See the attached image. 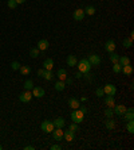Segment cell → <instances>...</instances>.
<instances>
[{"mask_svg": "<svg viewBox=\"0 0 134 150\" xmlns=\"http://www.w3.org/2000/svg\"><path fill=\"white\" fill-rule=\"evenodd\" d=\"M106 96H107V95H106ZM105 104H106L107 107H110V108H113V107L115 106L114 96H107V97H105Z\"/></svg>", "mask_w": 134, "mask_h": 150, "instance_id": "ffe728a7", "label": "cell"}, {"mask_svg": "<svg viewBox=\"0 0 134 150\" xmlns=\"http://www.w3.org/2000/svg\"><path fill=\"white\" fill-rule=\"evenodd\" d=\"M39 53H40V50H39L38 48H34V49H31L30 50V55L32 57V58H36L39 55Z\"/></svg>", "mask_w": 134, "mask_h": 150, "instance_id": "1f68e13d", "label": "cell"}, {"mask_svg": "<svg viewBox=\"0 0 134 150\" xmlns=\"http://www.w3.org/2000/svg\"><path fill=\"white\" fill-rule=\"evenodd\" d=\"M83 119H84V114L79 108L71 111V120H73L74 123H78V124H79V123L83 122Z\"/></svg>", "mask_w": 134, "mask_h": 150, "instance_id": "7a4b0ae2", "label": "cell"}, {"mask_svg": "<svg viewBox=\"0 0 134 150\" xmlns=\"http://www.w3.org/2000/svg\"><path fill=\"white\" fill-rule=\"evenodd\" d=\"M63 138H65L67 142H73V141H75V133L69 129V130L63 131Z\"/></svg>", "mask_w": 134, "mask_h": 150, "instance_id": "9c48e42d", "label": "cell"}, {"mask_svg": "<svg viewBox=\"0 0 134 150\" xmlns=\"http://www.w3.org/2000/svg\"><path fill=\"white\" fill-rule=\"evenodd\" d=\"M118 59H119V55L115 53V51H113V53H110V61L113 64H117L118 62Z\"/></svg>", "mask_w": 134, "mask_h": 150, "instance_id": "4dcf8cb0", "label": "cell"}, {"mask_svg": "<svg viewBox=\"0 0 134 150\" xmlns=\"http://www.w3.org/2000/svg\"><path fill=\"white\" fill-rule=\"evenodd\" d=\"M32 96L34 97H38V99H40V97H43L44 96V89H43L42 87H34L32 89Z\"/></svg>", "mask_w": 134, "mask_h": 150, "instance_id": "ba28073f", "label": "cell"}, {"mask_svg": "<svg viewBox=\"0 0 134 150\" xmlns=\"http://www.w3.org/2000/svg\"><path fill=\"white\" fill-rule=\"evenodd\" d=\"M113 115H114V111H113V108H110V107H109V108H106V110H105V116H106L107 119L113 118Z\"/></svg>", "mask_w": 134, "mask_h": 150, "instance_id": "d6a6232c", "label": "cell"}, {"mask_svg": "<svg viewBox=\"0 0 134 150\" xmlns=\"http://www.w3.org/2000/svg\"><path fill=\"white\" fill-rule=\"evenodd\" d=\"M113 111H114L115 115H118V116H122L125 114V111H126V107L123 106V104H117V106L113 107Z\"/></svg>", "mask_w": 134, "mask_h": 150, "instance_id": "8fae6325", "label": "cell"}, {"mask_svg": "<svg viewBox=\"0 0 134 150\" xmlns=\"http://www.w3.org/2000/svg\"><path fill=\"white\" fill-rule=\"evenodd\" d=\"M24 149H26V150H34L35 147H34V146H26Z\"/></svg>", "mask_w": 134, "mask_h": 150, "instance_id": "ee69618b", "label": "cell"}, {"mask_svg": "<svg viewBox=\"0 0 134 150\" xmlns=\"http://www.w3.org/2000/svg\"><path fill=\"white\" fill-rule=\"evenodd\" d=\"M121 72H122L123 75L130 76L131 73H133V66H131L130 64H129V65H125V66H122V69H121Z\"/></svg>", "mask_w": 134, "mask_h": 150, "instance_id": "44dd1931", "label": "cell"}, {"mask_svg": "<svg viewBox=\"0 0 134 150\" xmlns=\"http://www.w3.org/2000/svg\"><path fill=\"white\" fill-rule=\"evenodd\" d=\"M8 8H11V10H15L16 6H18V3H16L15 0H8Z\"/></svg>", "mask_w": 134, "mask_h": 150, "instance_id": "d590c367", "label": "cell"}, {"mask_svg": "<svg viewBox=\"0 0 134 150\" xmlns=\"http://www.w3.org/2000/svg\"><path fill=\"white\" fill-rule=\"evenodd\" d=\"M32 88H34V83H32V80H26V81H24V89H26V91H31V89H32Z\"/></svg>", "mask_w": 134, "mask_h": 150, "instance_id": "f1b7e54d", "label": "cell"}, {"mask_svg": "<svg viewBox=\"0 0 134 150\" xmlns=\"http://www.w3.org/2000/svg\"><path fill=\"white\" fill-rule=\"evenodd\" d=\"M54 126L55 127H58V129H63V127L66 126V120L62 116H59V118H56L55 120H54Z\"/></svg>", "mask_w": 134, "mask_h": 150, "instance_id": "5bb4252c", "label": "cell"}, {"mask_svg": "<svg viewBox=\"0 0 134 150\" xmlns=\"http://www.w3.org/2000/svg\"><path fill=\"white\" fill-rule=\"evenodd\" d=\"M95 95L98 96V97H103L105 96V92H103V88L99 87V88H97L95 89Z\"/></svg>", "mask_w": 134, "mask_h": 150, "instance_id": "e575fe53", "label": "cell"}, {"mask_svg": "<svg viewBox=\"0 0 134 150\" xmlns=\"http://www.w3.org/2000/svg\"><path fill=\"white\" fill-rule=\"evenodd\" d=\"M44 72H46V69H44V68H40L38 71V76L39 77H43V76H44Z\"/></svg>", "mask_w": 134, "mask_h": 150, "instance_id": "f35d334b", "label": "cell"}, {"mask_svg": "<svg viewBox=\"0 0 134 150\" xmlns=\"http://www.w3.org/2000/svg\"><path fill=\"white\" fill-rule=\"evenodd\" d=\"M34 96H32V92L31 91H24L23 93H20L19 95V100L22 103H28L31 102V99H32Z\"/></svg>", "mask_w": 134, "mask_h": 150, "instance_id": "5b68a950", "label": "cell"}, {"mask_svg": "<svg viewBox=\"0 0 134 150\" xmlns=\"http://www.w3.org/2000/svg\"><path fill=\"white\" fill-rule=\"evenodd\" d=\"M54 88H55L56 91H65V88H66V83H65V81H62V80H59V81H56V83H55Z\"/></svg>", "mask_w": 134, "mask_h": 150, "instance_id": "603a6c76", "label": "cell"}, {"mask_svg": "<svg viewBox=\"0 0 134 150\" xmlns=\"http://www.w3.org/2000/svg\"><path fill=\"white\" fill-rule=\"evenodd\" d=\"M122 45H123V48L130 49L131 46H133V39H131V38H125L123 42H122Z\"/></svg>", "mask_w": 134, "mask_h": 150, "instance_id": "83f0119b", "label": "cell"}, {"mask_svg": "<svg viewBox=\"0 0 134 150\" xmlns=\"http://www.w3.org/2000/svg\"><path fill=\"white\" fill-rule=\"evenodd\" d=\"M121 69H122V66H121L118 62L113 64V72H114V73H121Z\"/></svg>", "mask_w": 134, "mask_h": 150, "instance_id": "836d02e7", "label": "cell"}, {"mask_svg": "<svg viewBox=\"0 0 134 150\" xmlns=\"http://www.w3.org/2000/svg\"><path fill=\"white\" fill-rule=\"evenodd\" d=\"M43 68H44L46 71H52V68H54V59L52 58L44 59V62H43Z\"/></svg>", "mask_w": 134, "mask_h": 150, "instance_id": "9a60e30c", "label": "cell"}, {"mask_svg": "<svg viewBox=\"0 0 134 150\" xmlns=\"http://www.w3.org/2000/svg\"><path fill=\"white\" fill-rule=\"evenodd\" d=\"M43 79L47 80V81L52 80V79H54V73H52V71H46V72H44V76H43Z\"/></svg>", "mask_w": 134, "mask_h": 150, "instance_id": "f546056e", "label": "cell"}, {"mask_svg": "<svg viewBox=\"0 0 134 150\" xmlns=\"http://www.w3.org/2000/svg\"><path fill=\"white\" fill-rule=\"evenodd\" d=\"M103 92H105V95H107V96H115L117 88H115L114 84H106L103 87Z\"/></svg>", "mask_w": 134, "mask_h": 150, "instance_id": "277c9868", "label": "cell"}, {"mask_svg": "<svg viewBox=\"0 0 134 150\" xmlns=\"http://www.w3.org/2000/svg\"><path fill=\"white\" fill-rule=\"evenodd\" d=\"M83 11H84V15H90V16H91V15H94V14H95L97 10H95V7H94V6H87V7L84 8Z\"/></svg>", "mask_w": 134, "mask_h": 150, "instance_id": "cb8c5ba5", "label": "cell"}, {"mask_svg": "<svg viewBox=\"0 0 134 150\" xmlns=\"http://www.w3.org/2000/svg\"><path fill=\"white\" fill-rule=\"evenodd\" d=\"M87 59H88V62L91 64V66H93V65H94V66L101 65V57L98 54H90Z\"/></svg>", "mask_w": 134, "mask_h": 150, "instance_id": "8992f818", "label": "cell"}, {"mask_svg": "<svg viewBox=\"0 0 134 150\" xmlns=\"http://www.w3.org/2000/svg\"><path fill=\"white\" fill-rule=\"evenodd\" d=\"M1 149H3V146H1V145H0V150H1Z\"/></svg>", "mask_w": 134, "mask_h": 150, "instance_id": "7dc6e473", "label": "cell"}, {"mask_svg": "<svg viewBox=\"0 0 134 150\" xmlns=\"http://www.w3.org/2000/svg\"><path fill=\"white\" fill-rule=\"evenodd\" d=\"M48 46H50V42H48V41L47 39H40L38 42V46H36V48H38L40 51H43V50H47Z\"/></svg>", "mask_w": 134, "mask_h": 150, "instance_id": "4fadbf2b", "label": "cell"}, {"mask_svg": "<svg viewBox=\"0 0 134 150\" xmlns=\"http://www.w3.org/2000/svg\"><path fill=\"white\" fill-rule=\"evenodd\" d=\"M125 122H127V120H131V119H134V110L133 108H126V111H125Z\"/></svg>", "mask_w": 134, "mask_h": 150, "instance_id": "d6986e66", "label": "cell"}, {"mask_svg": "<svg viewBox=\"0 0 134 150\" xmlns=\"http://www.w3.org/2000/svg\"><path fill=\"white\" fill-rule=\"evenodd\" d=\"M105 127H106L107 130H114L115 129V122L111 118H109L106 122H105Z\"/></svg>", "mask_w": 134, "mask_h": 150, "instance_id": "7402d4cb", "label": "cell"}, {"mask_svg": "<svg viewBox=\"0 0 134 150\" xmlns=\"http://www.w3.org/2000/svg\"><path fill=\"white\" fill-rule=\"evenodd\" d=\"M115 48H117V45H115V42L113 39H109L105 44V50L110 54V53H113V51H115Z\"/></svg>", "mask_w": 134, "mask_h": 150, "instance_id": "30bf717a", "label": "cell"}, {"mask_svg": "<svg viewBox=\"0 0 134 150\" xmlns=\"http://www.w3.org/2000/svg\"><path fill=\"white\" fill-rule=\"evenodd\" d=\"M40 129H42L43 133L51 134V133L54 131V129H55V126H54V123L51 122V120H43L42 124H40Z\"/></svg>", "mask_w": 134, "mask_h": 150, "instance_id": "3957f363", "label": "cell"}, {"mask_svg": "<svg viewBox=\"0 0 134 150\" xmlns=\"http://www.w3.org/2000/svg\"><path fill=\"white\" fill-rule=\"evenodd\" d=\"M77 66H78V71L80 72V73H88V72L91 71V64L88 62L87 58H82L80 61H78L77 62Z\"/></svg>", "mask_w": 134, "mask_h": 150, "instance_id": "6da1fadb", "label": "cell"}, {"mask_svg": "<svg viewBox=\"0 0 134 150\" xmlns=\"http://www.w3.org/2000/svg\"><path fill=\"white\" fill-rule=\"evenodd\" d=\"M65 83H66V84H69V85H70V84H73V79H71V77H66Z\"/></svg>", "mask_w": 134, "mask_h": 150, "instance_id": "60d3db41", "label": "cell"}, {"mask_svg": "<svg viewBox=\"0 0 134 150\" xmlns=\"http://www.w3.org/2000/svg\"><path fill=\"white\" fill-rule=\"evenodd\" d=\"M51 150H62V146L61 145H52V146H51Z\"/></svg>", "mask_w": 134, "mask_h": 150, "instance_id": "ab89813d", "label": "cell"}, {"mask_svg": "<svg viewBox=\"0 0 134 150\" xmlns=\"http://www.w3.org/2000/svg\"><path fill=\"white\" fill-rule=\"evenodd\" d=\"M75 77H77V79H80V77H83V73H80V72L78 71L77 73H75Z\"/></svg>", "mask_w": 134, "mask_h": 150, "instance_id": "7bdbcfd3", "label": "cell"}, {"mask_svg": "<svg viewBox=\"0 0 134 150\" xmlns=\"http://www.w3.org/2000/svg\"><path fill=\"white\" fill-rule=\"evenodd\" d=\"M20 73L23 76H28L31 73V68L30 66H27V65H20Z\"/></svg>", "mask_w": 134, "mask_h": 150, "instance_id": "484cf974", "label": "cell"}, {"mask_svg": "<svg viewBox=\"0 0 134 150\" xmlns=\"http://www.w3.org/2000/svg\"><path fill=\"white\" fill-rule=\"evenodd\" d=\"M126 130H127V133H130V134H133V133H134V120H133V119H131V120H127Z\"/></svg>", "mask_w": 134, "mask_h": 150, "instance_id": "4316f807", "label": "cell"}, {"mask_svg": "<svg viewBox=\"0 0 134 150\" xmlns=\"http://www.w3.org/2000/svg\"><path fill=\"white\" fill-rule=\"evenodd\" d=\"M66 61H67V65H69V66H77V62H78V59H77V57H75V55H73V54H70L69 57H67V59H66Z\"/></svg>", "mask_w": 134, "mask_h": 150, "instance_id": "ac0fdd59", "label": "cell"}, {"mask_svg": "<svg viewBox=\"0 0 134 150\" xmlns=\"http://www.w3.org/2000/svg\"><path fill=\"white\" fill-rule=\"evenodd\" d=\"M73 18H74V20H77V22L83 20V18H84V11L82 10V8H78V10H75V11L73 12Z\"/></svg>", "mask_w": 134, "mask_h": 150, "instance_id": "52a82bcc", "label": "cell"}, {"mask_svg": "<svg viewBox=\"0 0 134 150\" xmlns=\"http://www.w3.org/2000/svg\"><path fill=\"white\" fill-rule=\"evenodd\" d=\"M56 76H58V79H59V80H62V81H65L66 77H67V71H66L65 68H61V69H58Z\"/></svg>", "mask_w": 134, "mask_h": 150, "instance_id": "e0dca14e", "label": "cell"}, {"mask_svg": "<svg viewBox=\"0 0 134 150\" xmlns=\"http://www.w3.org/2000/svg\"><path fill=\"white\" fill-rule=\"evenodd\" d=\"M69 129H70V130H71V131H74V133H75V131H78V130H79V126H78V123H71V124H70V127H69Z\"/></svg>", "mask_w": 134, "mask_h": 150, "instance_id": "8d00e7d4", "label": "cell"}, {"mask_svg": "<svg viewBox=\"0 0 134 150\" xmlns=\"http://www.w3.org/2000/svg\"><path fill=\"white\" fill-rule=\"evenodd\" d=\"M51 134H52L55 141H62V138H63V130H62V129H58V127L54 129V131Z\"/></svg>", "mask_w": 134, "mask_h": 150, "instance_id": "7c38bea8", "label": "cell"}, {"mask_svg": "<svg viewBox=\"0 0 134 150\" xmlns=\"http://www.w3.org/2000/svg\"><path fill=\"white\" fill-rule=\"evenodd\" d=\"M79 110L82 111L83 114H86V112H87V108H86V107H84V106H79Z\"/></svg>", "mask_w": 134, "mask_h": 150, "instance_id": "b9f144b4", "label": "cell"}, {"mask_svg": "<svg viewBox=\"0 0 134 150\" xmlns=\"http://www.w3.org/2000/svg\"><path fill=\"white\" fill-rule=\"evenodd\" d=\"M15 1H16L18 4H23L24 1H26V0H15Z\"/></svg>", "mask_w": 134, "mask_h": 150, "instance_id": "f6af8a7d", "label": "cell"}, {"mask_svg": "<svg viewBox=\"0 0 134 150\" xmlns=\"http://www.w3.org/2000/svg\"><path fill=\"white\" fill-rule=\"evenodd\" d=\"M69 106H70V108H73V110H77V108H79L80 102H79L78 99H75V97H71V99L69 100Z\"/></svg>", "mask_w": 134, "mask_h": 150, "instance_id": "2e32d148", "label": "cell"}, {"mask_svg": "<svg viewBox=\"0 0 134 150\" xmlns=\"http://www.w3.org/2000/svg\"><path fill=\"white\" fill-rule=\"evenodd\" d=\"M11 68L14 69V71H18L20 68V64L18 62V61H14V62H11Z\"/></svg>", "mask_w": 134, "mask_h": 150, "instance_id": "74e56055", "label": "cell"}, {"mask_svg": "<svg viewBox=\"0 0 134 150\" xmlns=\"http://www.w3.org/2000/svg\"><path fill=\"white\" fill-rule=\"evenodd\" d=\"M86 100H87V97H84V96H83V97H80V102H82V103H84Z\"/></svg>", "mask_w": 134, "mask_h": 150, "instance_id": "bcb514c9", "label": "cell"}, {"mask_svg": "<svg viewBox=\"0 0 134 150\" xmlns=\"http://www.w3.org/2000/svg\"><path fill=\"white\" fill-rule=\"evenodd\" d=\"M118 64L121 65V66H125V65H129L130 64V58L129 57H126V55H123V57H119L118 59Z\"/></svg>", "mask_w": 134, "mask_h": 150, "instance_id": "d4e9b609", "label": "cell"}]
</instances>
